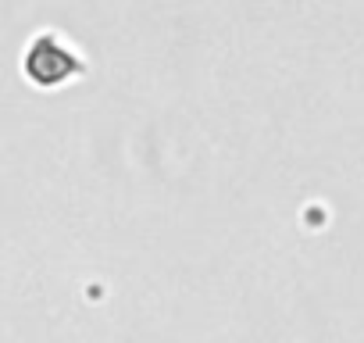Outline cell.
I'll return each instance as SVG.
<instances>
[{
	"label": "cell",
	"mask_w": 364,
	"mask_h": 343,
	"mask_svg": "<svg viewBox=\"0 0 364 343\" xmlns=\"http://www.w3.org/2000/svg\"><path fill=\"white\" fill-rule=\"evenodd\" d=\"M22 75L36 90H58L86 75V58L58 29H40L22 51Z\"/></svg>",
	"instance_id": "1"
}]
</instances>
